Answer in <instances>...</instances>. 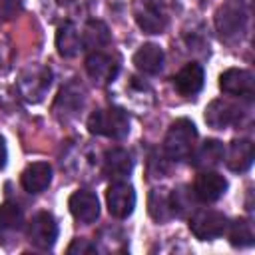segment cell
<instances>
[{
    "label": "cell",
    "instance_id": "1",
    "mask_svg": "<svg viewBox=\"0 0 255 255\" xmlns=\"http://www.w3.org/2000/svg\"><path fill=\"white\" fill-rule=\"evenodd\" d=\"M195 139H197V129H195L193 122L187 118H179L169 126V129L165 133L163 149L169 159L181 161V159H187L189 153L193 151Z\"/></svg>",
    "mask_w": 255,
    "mask_h": 255
},
{
    "label": "cell",
    "instance_id": "2",
    "mask_svg": "<svg viewBox=\"0 0 255 255\" xmlns=\"http://www.w3.org/2000/svg\"><path fill=\"white\" fill-rule=\"evenodd\" d=\"M88 131L112 139H124L129 133V116L120 108L96 110L88 120Z\"/></svg>",
    "mask_w": 255,
    "mask_h": 255
},
{
    "label": "cell",
    "instance_id": "3",
    "mask_svg": "<svg viewBox=\"0 0 255 255\" xmlns=\"http://www.w3.org/2000/svg\"><path fill=\"white\" fill-rule=\"evenodd\" d=\"M189 229L197 239L209 241V239L221 237L225 233L227 217L215 209H197L189 217Z\"/></svg>",
    "mask_w": 255,
    "mask_h": 255
},
{
    "label": "cell",
    "instance_id": "4",
    "mask_svg": "<svg viewBox=\"0 0 255 255\" xmlns=\"http://www.w3.org/2000/svg\"><path fill=\"white\" fill-rule=\"evenodd\" d=\"M58 239V223L50 211H38L28 223V241L38 249H52Z\"/></svg>",
    "mask_w": 255,
    "mask_h": 255
},
{
    "label": "cell",
    "instance_id": "5",
    "mask_svg": "<svg viewBox=\"0 0 255 255\" xmlns=\"http://www.w3.org/2000/svg\"><path fill=\"white\" fill-rule=\"evenodd\" d=\"M247 14L241 4H225L215 14V26L223 40H235L245 32Z\"/></svg>",
    "mask_w": 255,
    "mask_h": 255
},
{
    "label": "cell",
    "instance_id": "6",
    "mask_svg": "<svg viewBox=\"0 0 255 255\" xmlns=\"http://www.w3.org/2000/svg\"><path fill=\"white\" fill-rule=\"evenodd\" d=\"M108 211L116 219H126L135 207V189L126 181H114L106 191Z\"/></svg>",
    "mask_w": 255,
    "mask_h": 255
},
{
    "label": "cell",
    "instance_id": "7",
    "mask_svg": "<svg viewBox=\"0 0 255 255\" xmlns=\"http://www.w3.org/2000/svg\"><path fill=\"white\" fill-rule=\"evenodd\" d=\"M243 112L245 110L241 104H233L229 100H213L205 108V122L215 129H225L229 126L239 124Z\"/></svg>",
    "mask_w": 255,
    "mask_h": 255
},
{
    "label": "cell",
    "instance_id": "8",
    "mask_svg": "<svg viewBox=\"0 0 255 255\" xmlns=\"http://www.w3.org/2000/svg\"><path fill=\"white\" fill-rule=\"evenodd\" d=\"M86 72L98 86H106L116 80V76L120 72V62H118V58H114L110 54L92 52L86 58Z\"/></svg>",
    "mask_w": 255,
    "mask_h": 255
},
{
    "label": "cell",
    "instance_id": "9",
    "mask_svg": "<svg viewBox=\"0 0 255 255\" xmlns=\"http://www.w3.org/2000/svg\"><path fill=\"white\" fill-rule=\"evenodd\" d=\"M219 88L229 96L251 100L253 90H255V80H253V74L249 70L229 68L219 76Z\"/></svg>",
    "mask_w": 255,
    "mask_h": 255
},
{
    "label": "cell",
    "instance_id": "10",
    "mask_svg": "<svg viewBox=\"0 0 255 255\" xmlns=\"http://www.w3.org/2000/svg\"><path fill=\"white\" fill-rule=\"evenodd\" d=\"M68 207H70V213L74 215V219L84 225L94 223L100 215V201H98L96 193L88 191V189L74 191L68 199Z\"/></svg>",
    "mask_w": 255,
    "mask_h": 255
},
{
    "label": "cell",
    "instance_id": "11",
    "mask_svg": "<svg viewBox=\"0 0 255 255\" xmlns=\"http://www.w3.org/2000/svg\"><path fill=\"white\" fill-rule=\"evenodd\" d=\"M227 191V179L217 173V171H201L197 177H195V183H193V193L199 201L203 203H213L217 201L223 193Z\"/></svg>",
    "mask_w": 255,
    "mask_h": 255
},
{
    "label": "cell",
    "instance_id": "12",
    "mask_svg": "<svg viewBox=\"0 0 255 255\" xmlns=\"http://www.w3.org/2000/svg\"><path fill=\"white\" fill-rule=\"evenodd\" d=\"M82 106H84V90L76 82H70L60 90L54 104V114L62 122H68L82 110Z\"/></svg>",
    "mask_w": 255,
    "mask_h": 255
},
{
    "label": "cell",
    "instance_id": "13",
    "mask_svg": "<svg viewBox=\"0 0 255 255\" xmlns=\"http://www.w3.org/2000/svg\"><path fill=\"white\" fill-rule=\"evenodd\" d=\"M137 26L147 34H161L165 30V16L151 0H139L133 10Z\"/></svg>",
    "mask_w": 255,
    "mask_h": 255
},
{
    "label": "cell",
    "instance_id": "14",
    "mask_svg": "<svg viewBox=\"0 0 255 255\" xmlns=\"http://www.w3.org/2000/svg\"><path fill=\"white\" fill-rule=\"evenodd\" d=\"M223 155H225V145L219 139H205L199 147H193L187 159L197 169H211L223 161Z\"/></svg>",
    "mask_w": 255,
    "mask_h": 255
},
{
    "label": "cell",
    "instance_id": "15",
    "mask_svg": "<svg viewBox=\"0 0 255 255\" xmlns=\"http://www.w3.org/2000/svg\"><path fill=\"white\" fill-rule=\"evenodd\" d=\"M24 227V213L22 209L6 201L0 205V245H8Z\"/></svg>",
    "mask_w": 255,
    "mask_h": 255
},
{
    "label": "cell",
    "instance_id": "16",
    "mask_svg": "<svg viewBox=\"0 0 255 255\" xmlns=\"http://www.w3.org/2000/svg\"><path fill=\"white\" fill-rule=\"evenodd\" d=\"M203 80H205L203 68H201L199 64H195V62H191V64H185V66L173 76V86H175V90H177L181 96L193 98L195 94L201 92Z\"/></svg>",
    "mask_w": 255,
    "mask_h": 255
},
{
    "label": "cell",
    "instance_id": "17",
    "mask_svg": "<svg viewBox=\"0 0 255 255\" xmlns=\"http://www.w3.org/2000/svg\"><path fill=\"white\" fill-rule=\"evenodd\" d=\"M52 181V165L48 161H34L26 165L20 175V183L28 193H42Z\"/></svg>",
    "mask_w": 255,
    "mask_h": 255
},
{
    "label": "cell",
    "instance_id": "18",
    "mask_svg": "<svg viewBox=\"0 0 255 255\" xmlns=\"http://www.w3.org/2000/svg\"><path fill=\"white\" fill-rule=\"evenodd\" d=\"M253 157H255V149H253V143L249 139H233L229 143V147L225 149V163L231 171H247L253 163Z\"/></svg>",
    "mask_w": 255,
    "mask_h": 255
},
{
    "label": "cell",
    "instance_id": "19",
    "mask_svg": "<svg viewBox=\"0 0 255 255\" xmlns=\"http://www.w3.org/2000/svg\"><path fill=\"white\" fill-rule=\"evenodd\" d=\"M133 169V159L129 155V151H126L124 147H114V149H108L106 155H104V173L110 177V179H124L131 173Z\"/></svg>",
    "mask_w": 255,
    "mask_h": 255
},
{
    "label": "cell",
    "instance_id": "20",
    "mask_svg": "<svg viewBox=\"0 0 255 255\" xmlns=\"http://www.w3.org/2000/svg\"><path fill=\"white\" fill-rule=\"evenodd\" d=\"M133 64L141 74L155 76L163 68V50L157 44H143L133 54Z\"/></svg>",
    "mask_w": 255,
    "mask_h": 255
},
{
    "label": "cell",
    "instance_id": "21",
    "mask_svg": "<svg viewBox=\"0 0 255 255\" xmlns=\"http://www.w3.org/2000/svg\"><path fill=\"white\" fill-rule=\"evenodd\" d=\"M52 84V72L48 68H38L36 72H32V78H22L20 88L26 100L30 102H40L42 96L46 94V90Z\"/></svg>",
    "mask_w": 255,
    "mask_h": 255
},
{
    "label": "cell",
    "instance_id": "22",
    "mask_svg": "<svg viewBox=\"0 0 255 255\" xmlns=\"http://www.w3.org/2000/svg\"><path fill=\"white\" fill-rule=\"evenodd\" d=\"M56 48H58V54L64 56V58H74L80 52L82 38H80L78 28L72 22H66V24H62L58 28V32H56Z\"/></svg>",
    "mask_w": 255,
    "mask_h": 255
},
{
    "label": "cell",
    "instance_id": "23",
    "mask_svg": "<svg viewBox=\"0 0 255 255\" xmlns=\"http://www.w3.org/2000/svg\"><path fill=\"white\" fill-rule=\"evenodd\" d=\"M147 211L151 215L153 221L157 223H165L173 217V209H171V199H169V191L167 189H151L149 197H147Z\"/></svg>",
    "mask_w": 255,
    "mask_h": 255
},
{
    "label": "cell",
    "instance_id": "24",
    "mask_svg": "<svg viewBox=\"0 0 255 255\" xmlns=\"http://www.w3.org/2000/svg\"><path fill=\"white\" fill-rule=\"evenodd\" d=\"M84 46L98 50L102 46H106L110 42V30L102 20H90L84 28V36H82Z\"/></svg>",
    "mask_w": 255,
    "mask_h": 255
},
{
    "label": "cell",
    "instance_id": "25",
    "mask_svg": "<svg viewBox=\"0 0 255 255\" xmlns=\"http://www.w3.org/2000/svg\"><path fill=\"white\" fill-rule=\"evenodd\" d=\"M229 241L233 247H249L255 241L253 223L249 219H235L229 225Z\"/></svg>",
    "mask_w": 255,
    "mask_h": 255
},
{
    "label": "cell",
    "instance_id": "26",
    "mask_svg": "<svg viewBox=\"0 0 255 255\" xmlns=\"http://www.w3.org/2000/svg\"><path fill=\"white\" fill-rule=\"evenodd\" d=\"M169 199H171L173 217H175V215H177V217H183V215H187V213L191 211V207H193L191 191H189L185 185H181V187L169 191Z\"/></svg>",
    "mask_w": 255,
    "mask_h": 255
},
{
    "label": "cell",
    "instance_id": "27",
    "mask_svg": "<svg viewBox=\"0 0 255 255\" xmlns=\"http://www.w3.org/2000/svg\"><path fill=\"white\" fill-rule=\"evenodd\" d=\"M22 10V0H0V22H8Z\"/></svg>",
    "mask_w": 255,
    "mask_h": 255
},
{
    "label": "cell",
    "instance_id": "28",
    "mask_svg": "<svg viewBox=\"0 0 255 255\" xmlns=\"http://www.w3.org/2000/svg\"><path fill=\"white\" fill-rule=\"evenodd\" d=\"M98 247L96 243H92L90 239H74L68 247V253L74 255V253H80V255H90V253H96Z\"/></svg>",
    "mask_w": 255,
    "mask_h": 255
},
{
    "label": "cell",
    "instance_id": "29",
    "mask_svg": "<svg viewBox=\"0 0 255 255\" xmlns=\"http://www.w3.org/2000/svg\"><path fill=\"white\" fill-rule=\"evenodd\" d=\"M6 161H8V149H6V141H4V137L0 135V169H4Z\"/></svg>",
    "mask_w": 255,
    "mask_h": 255
}]
</instances>
